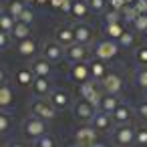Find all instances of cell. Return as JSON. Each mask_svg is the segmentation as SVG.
<instances>
[{"instance_id": "obj_1", "label": "cell", "mask_w": 147, "mask_h": 147, "mask_svg": "<svg viewBox=\"0 0 147 147\" xmlns=\"http://www.w3.org/2000/svg\"><path fill=\"white\" fill-rule=\"evenodd\" d=\"M28 111H30V115H32V117L42 119V121H47V123L55 121V119H57V115H59V111L51 105V101H49V99H38V97H34V99L28 103Z\"/></svg>"}, {"instance_id": "obj_2", "label": "cell", "mask_w": 147, "mask_h": 147, "mask_svg": "<svg viewBox=\"0 0 147 147\" xmlns=\"http://www.w3.org/2000/svg\"><path fill=\"white\" fill-rule=\"evenodd\" d=\"M119 51H121L119 45L111 38H101V40L93 42V57L97 61H103V63H109V61L117 59Z\"/></svg>"}, {"instance_id": "obj_3", "label": "cell", "mask_w": 147, "mask_h": 147, "mask_svg": "<svg viewBox=\"0 0 147 147\" xmlns=\"http://www.w3.org/2000/svg\"><path fill=\"white\" fill-rule=\"evenodd\" d=\"M20 129H22V135H24L28 141H36L38 137H42L45 133H49V123L42 121V119H36V117H32V115H28V117L22 121Z\"/></svg>"}, {"instance_id": "obj_4", "label": "cell", "mask_w": 147, "mask_h": 147, "mask_svg": "<svg viewBox=\"0 0 147 147\" xmlns=\"http://www.w3.org/2000/svg\"><path fill=\"white\" fill-rule=\"evenodd\" d=\"M71 113H73V117H75V121H77V123H81V125H89V123L93 121L95 113H97V107H95V105H91L89 101H85V99H81V97H79L77 101H73Z\"/></svg>"}, {"instance_id": "obj_5", "label": "cell", "mask_w": 147, "mask_h": 147, "mask_svg": "<svg viewBox=\"0 0 147 147\" xmlns=\"http://www.w3.org/2000/svg\"><path fill=\"white\" fill-rule=\"evenodd\" d=\"M111 141L117 147H133L135 143V127L129 125H115L111 131Z\"/></svg>"}, {"instance_id": "obj_6", "label": "cell", "mask_w": 147, "mask_h": 147, "mask_svg": "<svg viewBox=\"0 0 147 147\" xmlns=\"http://www.w3.org/2000/svg\"><path fill=\"white\" fill-rule=\"evenodd\" d=\"M99 85H101V91H103V93H107V95H119V97H121V93H123V89H125V79H123L121 73L109 71V73L103 77V81H101Z\"/></svg>"}, {"instance_id": "obj_7", "label": "cell", "mask_w": 147, "mask_h": 147, "mask_svg": "<svg viewBox=\"0 0 147 147\" xmlns=\"http://www.w3.org/2000/svg\"><path fill=\"white\" fill-rule=\"evenodd\" d=\"M79 95H81V99H85V101H89L91 105L97 107L99 97L103 95V91H101V85H99L97 81L89 79V81H85V83L79 85Z\"/></svg>"}, {"instance_id": "obj_8", "label": "cell", "mask_w": 147, "mask_h": 147, "mask_svg": "<svg viewBox=\"0 0 147 147\" xmlns=\"http://www.w3.org/2000/svg\"><path fill=\"white\" fill-rule=\"evenodd\" d=\"M73 137H75V143H79L81 147H93L97 143V131L91 125H79L73 131Z\"/></svg>"}, {"instance_id": "obj_9", "label": "cell", "mask_w": 147, "mask_h": 147, "mask_svg": "<svg viewBox=\"0 0 147 147\" xmlns=\"http://www.w3.org/2000/svg\"><path fill=\"white\" fill-rule=\"evenodd\" d=\"M42 59H47L51 65H59L63 59H65V49L61 45H57L55 40H45L42 45Z\"/></svg>"}, {"instance_id": "obj_10", "label": "cell", "mask_w": 147, "mask_h": 147, "mask_svg": "<svg viewBox=\"0 0 147 147\" xmlns=\"http://www.w3.org/2000/svg\"><path fill=\"white\" fill-rule=\"evenodd\" d=\"M111 117H113V123H115V125H129V123L133 121V117H135V109H133L129 103L121 101V103L117 105V109L111 113Z\"/></svg>"}, {"instance_id": "obj_11", "label": "cell", "mask_w": 147, "mask_h": 147, "mask_svg": "<svg viewBox=\"0 0 147 147\" xmlns=\"http://www.w3.org/2000/svg\"><path fill=\"white\" fill-rule=\"evenodd\" d=\"M73 32H75V42H79V45L89 47V45L95 42V32H93V28L87 22H75L73 24Z\"/></svg>"}, {"instance_id": "obj_12", "label": "cell", "mask_w": 147, "mask_h": 147, "mask_svg": "<svg viewBox=\"0 0 147 147\" xmlns=\"http://www.w3.org/2000/svg\"><path fill=\"white\" fill-rule=\"evenodd\" d=\"M49 101H51V105L57 111H63V109H71L73 107V97H71V93L67 89H53Z\"/></svg>"}, {"instance_id": "obj_13", "label": "cell", "mask_w": 147, "mask_h": 147, "mask_svg": "<svg viewBox=\"0 0 147 147\" xmlns=\"http://www.w3.org/2000/svg\"><path fill=\"white\" fill-rule=\"evenodd\" d=\"M89 55H91V53H89V47L79 45V42H73L71 47L65 49V59H67L69 63H87Z\"/></svg>"}, {"instance_id": "obj_14", "label": "cell", "mask_w": 147, "mask_h": 147, "mask_svg": "<svg viewBox=\"0 0 147 147\" xmlns=\"http://www.w3.org/2000/svg\"><path fill=\"white\" fill-rule=\"evenodd\" d=\"M89 125L97 131V135H99V133H111L113 127H115L113 117H111L109 113H103V111H97L95 117H93V121H91Z\"/></svg>"}, {"instance_id": "obj_15", "label": "cell", "mask_w": 147, "mask_h": 147, "mask_svg": "<svg viewBox=\"0 0 147 147\" xmlns=\"http://www.w3.org/2000/svg\"><path fill=\"white\" fill-rule=\"evenodd\" d=\"M57 45H61L63 49L71 47L75 42V32H73V24H61L55 28V38H53Z\"/></svg>"}, {"instance_id": "obj_16", "label": "cell", "mask_w": 147, "mask_h": 147, "mask_svg": "<svg viewBox=\"0 0 147 147\" xmlns=\"http://www.w3.org/2000/svg\"><path fill=\"white\" fill-rule=\"evenodd\" d=\"M30 69H32V73H34V77H42V79H53V75H55V69H53V65L47 61V59H42V57H34V61L28 65Z\"/></svg>"}, {"instance_id": "obj_17", "label": "cell", "mask_w": 147, "mask_h": 147, "mask_svg": "<svg viewBox=\"0 0 147 147\" xmlns=\"http://www.w3.org/2000/svg\"><path fill=\"white\" fill-rule=\"evenodd\" d=\"M69 79L73 83H77V85L89 81L91 79V75H89V63H71V67H69Z\"/></svg>"}, {"instance_id": "obj_18", "label": "cell", "mask_w": 147, "mask_h": 147, "mask_svg": "<svg viewBox=\"0 0 147 147\" xmlns=\"http://www.w3.org/2000/svg\"><path fill=\"white\" fill-rule=\"evenodd\" d=\"M30 89H32L34 97H38V99H49V97H51V93H53V89H55V87H53V79L34 77V81H32Z\"/></svg>"}, {"instance_id": "obj_19", "label": "cell", "mask_w": 147, "mask_h": 147, "mask_svg": "<svg viewBox=\"0 0 147 147\" xmlns=\"http://www.w3.org/2000/svg\"><path fill=\"white\" fill-rule=\"evenodd\" d=\"M69 16L75 22H87L89 16H91V10L87 6V0H73V6H71Z\"/></svg>"}, {"instance_id": "obj_20", "label": "cell", "mask_w": 147, "mask_h": 147, "mask_svg": "<svg viewBox=\"0 0 147 147\" xmlns=\"http://www.w3.org/2000/svg\"><path fill=\"white\" fill-rule=\"evenodd\" d=\"M16 53L22 57V59H32L36 57L38 53V42L30 36V38H24V40H18L16 42Z\"/></svg>"}, {"instance_id": "obj_21", "label": "cell", "mask_w": 147, "mask_h": 147, "mask_svg": "<svg viewBox=\"0 0 147 147\" xmlns=\"http://www.w3.org/2000/svg\"><path fill=\"white\" fill-rule=\"evenodd\" d=\"M14 101H16V97H14L12 85L10 83L0 85V111H10L14 107Z\"/></svg>"}, {"instance_id": "obj_22", "label": "cell", "mask_w": 147, "mask_h": 147, "mask_svg": "<svg viewBox=\"0 0 147 147\" xmlns=\"http://www.w3.org/2000/svg\"><path fill=\"white\" fill-rule=\"evenodd\" d=\"M121 103V97L119 95H107V93H103L101 97H99V103H97V111H103V113H113L115 109H117V105Z\"/></svg>"}, {"instance_id": "obj_23", "label": "cell", "mask_w": 147, "mask_h": 147, "mask_svg": "<svg viewBox=\"0 0 147 147\" xmlns=\"http://www.w3.org/2000/svg\"><path fill=\"white\" fill-rule=\"evenodd\" d=\"M14 81H16L18 87L28 89V87L32 85V81H34V73H32V69H30V67H20V69H16V73H14Z\"/></svg>"}, {"instance_id": "obj_24", "label": "cell", "mask_w": 147, "mask_h": 147, "mask_svg": "<svg viewBox=\"0 0 147 147\" xmlns=\"http://www.w3.org/2000/svg\"><path fill=\"white\" fill-rule=\"evenodd\" d=\"M109 73V69H107V63H103V61H91L89 63V75H91V79L93 81H97V83H101L103 81V77Z\"/></svg>"}, {"instance_id": "obj_25", "label": "cell", "mask_w": 147, "mask_h": 147, "mask_svg": "<svg viewBox=\"0 0 147 147\" xmlns=\"http://www.w3.org/2000/svg\"><path fill=\"white\" fill-rule=\"evenodd\" d=\"M10 36H12L16 42H18V40H24V38H30V36H32V26H28V24H24V22L16 20V24H14V28H12Z\"/></svg>"}, {"instance_id": "obj_26", "label": "cell", "mask_w": 147, "mask_h": 147, "mask_svg": "<svg viewBox=\"0 0 147 147\" xmlns=\"http://www.w3.org/2000/svg\"><path fill=\"white\" fill-rule=\"evenodd\" d=\"M125 30V24L123 22H115V24H105L103 26V32H105V38H111V40H119V36L123 34Z\"/></svg>"}, {"instance_id": "obj_27", "label": "cell", "mask_w": 147, "mask_h": 147, "mask_svg": "<svg viewBox=\"0 0 147 147\" xmlns=\"http://www.w3.org/2000/svg\"><path fill=\"white\" fill-rule=\"evenodd\" d=\"M26 8V4L22 2V0H8V2L4 4V12H8L14 20L22 14V10Z\"/></svg>"}, {"instance_id": "obj_28", "label": "cell", "mask_w": 147, "mask_h": 147, "mask_svg": "<svg viewBox=\"0 0 147 147\" xmlns=\"http://www.w3.org/2000/svg\"><path fill=\"white\" fill-rule=\"evenodd\" d=\"M133 83L141 91H147V67H137V71L133 73Z\"/></svg>"}, {"instance_id": "obj_29", "label": "cell", "mask_w": 147, "mask_h": 147, "mask_svg": "<svg viewBox=\"0 0 147 147\" xmlns=\"http://www.w3.org/2000/svg\"><path fill=\"white\" fill-rule=\"evenodd\" d=\"M32 143H34V147H59V139L53 133H45L42 137H38Z\"/></svg>"}, {"instance_id": "obj_30", "label": "cell", "mask_w": 147, "mask_h": 147, "mask_svg": "<svg viewBox=\"0 0 147 147\" xmlns=\"http://www.w3.org/2000/svg\"><path fill=\"white\" fill-rule=\"evenodd\" d=\"M12 125H14V121H12V115L8 113V111H0V135H6L10 129H12Z\"/></svg>"}, {"instance_id": "obj_31", "label": "cell", "mask_w": 147, "mask_h": 147, "mask_svg": "<svg viewBox=\"0 0 147 147\" xmlns=\"http://www.w3.org/2000/svg\"><path fill=\"white\" fill-rule=\"evenodd\" d=\"M87 6L91 10V14H105L107 12V0H87Z\"/></svg>"}, {"instance_id": "obj_32", "label": "cell", "mask_w": 147, "mask_h": 147, "mask_svg": "<svg viewBox=\"0 0 147 147\" xmlns=\"http://www.w3.org/2000/svg\"><path fill=\"white\" fill-rule=\"evenodd\" d=\"M14 24H16V20L8 14V12H4L2 10V14H0V30L2 32H12V28H14Z\"/></svg>"}, {"instance_id": "obj_33", "label": "cell", "mask_w": 147, "mask_h": 147, "mask_svg": "<svg viewBox=\"0 0 147 147\" xmlns=\"http://www.w3.org/2000/svg\"><path fill=\"white\" fill-rule=\"evenodd\" d=\"M133 42H135V32L133 30H123V34L119 36V40H117V45H119V49H129V47H133Z\"/></svg>"}, {"instance_id": "obj_34", "label": "cell", "mask_w": 147, "mask_h": 147, "mask_svg": "<svg viewBox=\"0 0 147 147\" xmlns=\"http://www.w3.org/2000/svg\"><path fill=\"white\" fill-rule=\"evenodd\" d=\"M135 147H147V125L135 127Z\"/></svg>"}, {"instance_id": "obj_35", "label": "cell", "mask_w": 147, "mask_h": 147, "mask_svg": "<svg viewBox=\"0 0 147 147\" xmlns=\"http://www.w3.org/2000/svg\"><path fill=\"white\" fill-rule=\"evenodd\" d=\"M131 28H133V32H145L147 30V14H137V18L131 22Z\"/></svg>"}, {"instance_id": "obj_36", "label": "cell", "mask_w": 147, "mask_h": 147, "mask_svg": "<svg viewBox=\"0 0 147 147\" xmlns=\"http://www.w3.org/2000/svg\"><path fill=\"white\" fill-rule=\"evenodd\" d=\"M137 10H135V6H125L123 8V12H121V18H123V24H131L135 18H137Z\"/></svg>"}, {"instance_id": "obj_37", "label": "cell", "mask_w": 147, "mask_h": 147, "mask_svg": "<svg viewBox=\"0 0 147 147\" xmlns=\"http://www.w3.org/2000/svg\"><path fill=\"white\" fill-rule=\"evenodd\" d=\"M135 63L139 65V67H147V47L143 45V47H137L135 49Z\"/></svg>"}, {"instance_id": "obj_38", "label": "cell", "mask_w": 147, "mask_h": 147, "mask_svg": "<svg viewBox=\"0 0 147 147\" xmlns=\"http://www.w3.org/2000/svg\"><path fill=\"white\" fill-rule=\"evenodd\" d=\"M135 109V117L143 123V125H147V101H141L137 107H133Z\"/></svg>"}, {"instance_id": "obj_39", "label": "cell", "mask_w": 147, "mask_h": 147, "mask_svg": "<svg viewBox=\"0 0 147 147\" xmlns=\"http://www.w3.org/2000/svg\"><path fill=\"white\" fill-rule=\"evenodd\" d=\"M16 20H20V22H24V24L32 26V22H34V12H32V8H30V6H26V8L22 10V14H20Z\"/></svg>"}, {"instance_id": "obj_40", "label": "cell", "mask_w": 147, "mask_h": 147, "mask_svg": "<svg viewBox=\"0 0 147 147\" xmlns=\"http://www.w3.org/2000/svg\"><path fill=\"white\" fill-rule=\"evenodd\" d=\"M103 20H105V24H115V22H123V18H121V12H115V10H107V12L103 14Z\"/></svg>"}, {"instance_id": "obj_41", "label": "cell", "mask_w": 147, "mask_h": 147, "mask_svg": "<svg viewBox=\"0 0 147 147\" xmlns=\"http://www.w3.org/2000/svg\"><path fill=\"white\" fill-rule=\"evenodd\" d=\"M10 45H12V36H10L8 32H2V30H0V53L8 51Z\"/></svg>"}, {"instance_id": "obj_42", "label": "cell", "mask_w": 147, "mask_h": 147, "mask_svg": "<svg viewBox=\"0 0 147 147\" xmlns=\"http://www.w3.org/2000/svg\"><path fill=\"white\" fill-rule=\"evenodd\" d=\"M107 6H109V10L123 12V8H125V2H123V0H107Z\"/></svg>"}, {"instance_id": "obj_43", "label": "cell", "mask_w": 147, "mask_h": 147, "mask_svg": "<svg viewBox=\"0 0 147 147\" xmlns=\"http://www.w3.org/2000/svg\"><path fill=\"white\" fill-rule=\"evenodd\" d=\"M135 10L139 12V14H147V0H135Z\"/></svg>"}, {"instance_id": "obj_44", "label": "cell", "mask_w": 147, "mask_h": 147, "mask_svg": "<svg viewBox=\"0 0 147 147\" xmlns=\"http://www.w3.org/2000/svg\"><path fill=\"white\" fill-rule=\"evenodd\" d=\"M8 79H10V75H8L6 67H4V65H0V85H6Z\"/></svg>"}, {"instance_id": "obj_45", "label": "cell", "mask_w": 147, "mask_h": 147, "mask_svg": "<svg viewBox=\"0 0 147 147\" xmlns=\"http://www.w3.org/2000/svg\"><path fill=\"white\" fill-rule=\"evenodd\" d=\"M71 6H73V0H61L59 10H63L65 14H69V12H71Z\"/></svg>"}, {"instance_id": "obj_46", "label": "cell", "mask_w": 147, "mask_h": 147, "mask_svg": "<svg viewBox=\"0 0 147 147\" xmlns=\"http://www.w3.org/2000/svg\"><path fill=\"white\" fill-rule=\"evenodd\" d=\"M6 147H26L24 143H20V141H12V143H8Z\"/></svg>"}, {"instance_id": "obj_47", "label": "cell", "mask_w": 147, "mask_h": 147, "mask_svg": "<svg viewBox=\"0 0 147 147\" xmlns=\"http://www.w3.org/2000/svg\"><path fill=\"white\" fill-rule=\"evenodd\" d=\"M49 4H51L53 8H59V6H61V0H49Z\"/></svg>"}, {"instance_id": "obj_48", "label": "cell", "mask_w": 147, "mask_h": 147, "mask_svg": "<svg viewBox=\"0 0 147 147\" xmlns=\"http://www.w3.org/2000/svg\"><path fill=\"white\" fill-rule=\"evenodd\" d=\"M34 4H38V6H47V4H49V0H34Z\"/></svg>"}, {"instance_id": "obj_49", "label": "cell", "mask_w": 147, "mask_h": 147, "mask_svg": "<svg viewBox=\"0 0 147 147\" xmlns=\"http://www.w3.org/2000/svg\"><path fill=\"white\" fill-rule=\"evenodd\" d=\"M123 2H125V6H133V4H135V0H123Z\"/></svg>"}, {"instance_id": "obj_50", "label": "cell", "mask_w": 147, "mask_h": 147, "mask_svg": "<svg viewBox=\"0 0 147 147\" xmlns=\"http://www.w3.org/2000/svg\"><path fill=\"white\" fill-rule=\"evenodd\" d=\"M22 2H24L26 6H32V4H34V0H22Z\"/></svg>"}, {"instance_id": "obj_51", "label": "cell", "mask_w": 147, "mask_h": 147, "mask_svg": "<svg viewBox=\"0 0 147 147\" xmlns=\"http://www.w3.org/2000/svg\"><path fill=\"white\" fill-rule=\"evenodd\" d=\"M143 45H145V47H147V30H145V32H143Z\"/></svg>"}, {"instance_id": "obj_52", "label": "cell", "mask_w": 147, "mask_h": 147, "mask_svg": "<svg viewBox=\"0 0 147 147\" xmlns=\"http://www.w3.org/2000/svg\"><path fill=\"white\" fill-rule=\"evenodd\" d=\"M93 147H107V145H105V143H99V141H97V143H95Z\"/></svg>"}, {"instance_id": "obj_53", "label": "cell", "mask_w": 147, "mask_h": 147, "mask_svg": "<svg viewBox=\"0 0 147 147\" xmlns=\"http://www.w3.org/2000/svg\"><path fill=\"white\" fill-rule=\"evenodd\" d=\"M67 147H81V145H79V143H75V141H73V143H69V145H67Z\"/></svg>"}, {"instance_id": "obj_54", "label": "cell", "mask_w": 147, "mask_h": 147, "mask_svg": "<svg viewBox=\"0 0 147 147\" xmlns=\"http://www.w3.org/2000/svg\"><path fill=\"white\" fill-rule=\"evenodd\" d=\"M4 145V141H2V135H0V147H2Z\"/></svg>"}, {"instance_id": "obj_55", "label": "cell", "mask_w": 147, "mask_h": 147, "mask_svg": "<svg viewBox=\"0 0 147 147\" xmlns=\"http://www.w3.org/2000/svg\"><path fill=\"white\" fill-rule=\"evenodd\" d=\"M2 10H4V6H2V4H0V14H2Z\"/></svg>"}, {"instance_id": "obj_56", "label": "cell", "mask_w": 147, "mask_h": 147, "mask_svg": "<svg viewBox=\"0 0 147 147\" xmlns=\"http://www.w3.org/2000/svg\"><path fill=\"white\" fill-rule=\"evenodd\" d=\"M143 93H145V101H147V91H143Z\"/></svg>"}]
</instances>
